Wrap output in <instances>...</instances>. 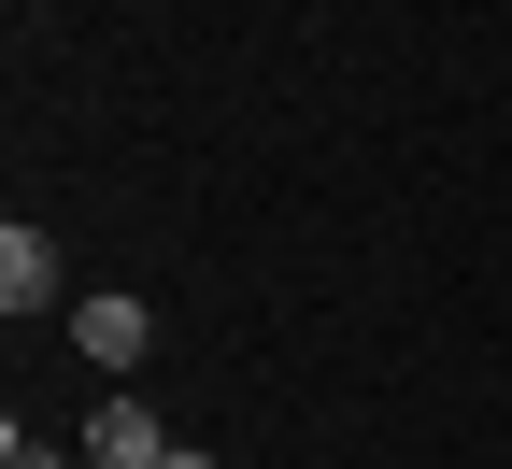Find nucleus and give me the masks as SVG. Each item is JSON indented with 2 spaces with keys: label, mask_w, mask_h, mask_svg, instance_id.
Wrapping results in <instances>:
<instances>
[{
  "label": "nucleus",
  "mask_w": 512,
  "mask_h": 469,
  "mask_svg": "<svg viewBox=\"0 0 512 469\" xmlns=\"http://www.w3.org/2000/svg\"><path fill=\"white\" fill-rule=\"evenodd\" d=\"M86 455H100V469H157V455H171V427H157L128 384H100V413H86Z\"/></svg>",
  "instance_id": "obj_2"
},
{
  "label": "nucleus",
  "mask_w": 512,
  "mask_h": 469,
  "mask_svg": "<svg viewBox=\"0 0 512 469\" xmlns=\"http://www.w3.org/2000/svg\"><path fill=\"white\" fill-rule=\"evenodd\" d=\"M43 299H57V242L15 214V228H0V313H43Z\"/></svg>",
  "instance_id": "obj_3"
},
{
  "label": "nucleus",
  "mask_w": 512,
  "mask_h": 469,
  "mask_svg": "<svg viewBox=\"0 0 512 469\" xmlns=\"http://www.w3.org/2000/svg\"><path fill=\"white\" fill-rule=\"evenodd\" d=\"M0 469H57V455H43V441H29V427H0Z\"/></svg>",
  "instance_id": "obj_4"
},
{
  "label": "nucleus",
  "mask_w": 512,
  "mask_h": 469,
  "mask_svg": "<svg viewBox=\"0 0 512 469\" xmlns=\"http://www.w3.org/2000/svg\"><path fill=\"white\" fill-rule=\"evenodd\" d=\"M72 342H86V356L128 384V370H143V342H157V313L128 299V285H100V299H72Z\"/></svg>",
  "instance_id": "obj_1"
},
{
  "label": "nucleus",
  "mask_w": 512,
  "mask_h": 469,
  "mask_svg": "<svg viewBox=\"0 0 512 469\" xmlns=\"http://www.w3.org/2000/svg\"><path fill=\"white\" fill-rule=\"evenodd\" d=\"M157 469H214V455H200V441H171V455H157Z\"/></svg>",
  "instance_id": "obj_5"
}]
</instances>
